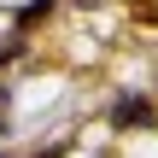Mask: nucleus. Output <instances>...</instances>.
Instances as JSON below:
<instances>
[{
	"label": "nucleus",
	"mask_w": 158,
	"mask_h": 158,
	"mask_svg": "<svg viewBox=\"0 0 158 158\" xmlns=\"http://www.w3.org/2000/svg\"><path fill=\"white\" fill-rule=\"evenodd\" d=\"M147 117H152V106H147L141 94H129V100L111 106V123H117V129H135V123H147Z\"/></svg>",
	"instance_id": "nucleus-1"
},
{
	"label": "nucleus",
	"mask_w": 158,
	"mask_h": 158,
	"mask_svg": "<svg viewBox=\"0 0 158 158\" xmlns=\"http://www.w3.org/2000/svg\"><path fill=\"white\" fill-rule=\"evenodd\" d=\"M47 12H53V0H29V6L18 12V23H23V29H35V23L47 18Z\"/></svg>",
	"instance_id": "nucleus-2"
},
{
	"label": "nucleus",
	"mask_w": 158,
	"mask_h": 158,
	"mask_svg": "<svg viewBox=\"0 0 158 158\" xmlns=\"http://www.w3.org/2000/svg\"><path fill=\"white\" fill-rule=\"evenodd\" d=\"M129 12H135L141 23H158V0H129Z\"/></svg>",
	"instance_id": "nucleus-3"
},
{
	"label": "nucleus",
	"mask_w": 158,
	"mask_h": 158,
	"mask_svg": "<svg viewBox=\"0 0 158 158\" xmlns=\"http://www.w3.org/2000/svg\"><path fill=\"white\" fill-rule=\"evenodd\" d=\"M6 117H12V100H6V88H0V129H6Z\"/></svg>",
	"instance_id": "nucleus-4"
},
{
	"label": "nucleus",
	"mask_w": 158,
	"mask_h": 158,
	"mask_svg": "<svg viewBox=\"0 0 158 158\" xmlns=\"http://www.w3.org/2000/svg\"><path fill=\"white\" fill-rule=\"evenodd\" d=\"M6 59H18V41H6V47H0V64H6Z\"/></svg>",
	"instance_id": "nucleus-5"
}]
</instances>
